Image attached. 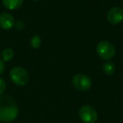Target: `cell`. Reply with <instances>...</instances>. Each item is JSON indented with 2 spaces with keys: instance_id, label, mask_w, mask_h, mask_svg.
<instances>
[{
  "instance_id": "obj_1",
  "label": "cell",
  "mask_w": 123,
  "mask_h": 123,
  "mask_svg": "<svg viewBox=\"0 0 123 123\" xmlns=\"http://www.w3.org/2000/svg\"><path fill=\"white\" fill-rule=\"evenodd\" d=\"M18 114V105L13 98L6 94H0V121H13L17 118Z\"/></svg>"
},
{
  "instance_id": "obj_2",
  "label": "cell",
  "mask_w": 123,
  "mask_h": 123,
  "mask_svg": "<svg viewBox=\"0 0 123 123\" xmlns=\"http://www.w3.org/2000/svg\"><path fill=\"white\" fill-rule=\"evenodd\" d=\"M10 79L16 85L25 86L30 80V76L27 71L21 67H15L10 71Z\"/></svg>"
},
{
  "instance_id": "obj_3",
  "label": "cell",
  "mask_w": 123,
  "mask_h": 123,
  "mask_svg": "<svg viewBox=\"0 0 123 123\" xmlns=\"http://www.w3.org/2000/svg\"><path fill=\"white\" fill-rule=\"evenodd\" d=\"M96 51L99 57L104 60H110L116 54V48L109 41H101L97 45Z\"/></svg>"
},
{
  "instance_id": "obj_4",
  "label": "cell",
  "mask_w": 123,
  "mask_h": 123,
  "mask_svg": "<svg viewBox=\"0 0 123 123\" xmlns=\"http://www.w3.org/2000/svg\"><path fill=\"white\" fill-rule=\"evenodd\" d=\"M79 115L84 123H95L98 120L97 111L90 105H83L79 109Z\"/></svg>"
},
{
  "instance_id": "obj_5",
  "label": "cell",
  "mask_w": 123,
  "mask_h": 123,
  "mask_svg": "<svg viewBox=\"0 0 123 123\" xmlns=\"http://www.w3.org/2000/svg\"><path fill=\"white\" fill-rule=\"evenodd\" d=\"M72 83L74 88L80 91H86L92 86V81L90 78L82 74L74 75L72 79Z\"/></svg>"
},
{
  "instance_id": "obj_6",
  "label": "cell",
  "mask_w": 123,
  "mask_h": 123,
  "mask_svg": "<svg viewBox=\"0 0 123 123\" xmlns=\"http://www.w3.org/2000/svg\"><path fill=\"white\" fill-rule=\"evenodd\" d=\"M123 19V9L120 7H113L107 13V20L110 24L118 25Z\"/></svg>"
},
{
  "instance_id": "obj_7",
  "label": "cell",
  "mask_w": 123,
  "mask_h": 123,
  "mask_svg": "<svg viewBox=\"0 0 123 123\" xmlns=\"http://www.w3.org/2000/svg\"><path fill=\"white\" fill-rule=\"evenodd\" d=\"M14 25V19L9 13H2L0 14V26L4 30H9Z\"/></svg>"
},
{
  "instance_id": "obj_8",
  "label": "cell",
  "mask_w": 123,
  "mask_h": 123,
  "mask_svg": "<svg viewBox=\"0 0 123 123\" xmlns=\"http://www.w3.org/2000/svg\"><path fill=\"white\" fill-rule=\"evenodd\" d=\"M2 2L6 9L9 10H14L21 7L24 0H2Z\"/></svg>"
},
{
  "instance_id": "obj_9",
  "label": "cell",
  "mask_w": 123,
  "mask_h": 123,
  "mask_svg": "<svg viewBox=\"0 0 123 123\" xmlns=\"http://www.w3.org/2000/svg\"><path fill=\"white\" fill-rule=\"evenodd\" d=\"M103 70L106 75H112L116 71V67L111 62H106L103 66Z\"/></svg>"
},
{
  "instance_id": "obj_10",
  "label": "cell",
  "mask_w": 123,
  "mask_h": 123,
  "mask_svg": "<svg viewBox=\"0 0 123 123\" xmlns=\"http://www.w3.org/2000/svg\"><path fill=\"white\" fill-rule=\"evenodd\" d=\"M14 52L11 48H6L2 52V58L3 61L4 62H9L14 57Z\"/></svg>"
},
{
  "instance_id": "obj_11",
  "label": "cell",
  "mask_w": 123,
  "mask_h": 123,
  "mask_svg": "<svg viewBox=\"0 0 123 123\" xmlns=\"http://www.w3.org/2000/svg\"><path fill=\"white\" fill-rule=\"evenodd\" d=\"M41 45V40L39 36H34L31 40V46L34 49H38Z\"/></svg>"
},
{
  "instance_id": "obj_12",
  "label": "cell",
  "mask_w": 123,
  "mask_h": 123,
  "mask_svg": "<svg viewBox=\"0 0 123 123\" xmlns=\"http://www.w3.org/2000/svg\"><path fill=\"white\" fill-rule=\"evenodd\" d=\"M6 89V83L3 79L0 78V94H2L5 91Z\"/></svg>"
},
{
  "instance_id": "obj_13",
  "label": "cell",
  "mask_w": 123,
  "mask_h": 123,
  "mask_svg": "<svg viewBox=\"0 0 123 123\" xmlns=\"http://www.w3.org/2000/svg\"><path fill=\"white\" fill-rule=\"evenodd\" d=\"M14 26H15L16 29L19 30V31H22V30L25 28V24H24V22H23V21L19 20V21H17L15 24H14Z\"/></svg>"
},
{
  "instance_id": "obj_14",
  "label": "cell",
  "mask_w": 123,
  "mask_h": 123,
  "mask_svg": "<svg viewBox=\"0 0 123 123\" xmlns=\"http://www.w3.org/2000/svg\"><path fill=\"white\" fill-rule=\"evenodd\" d=\"M4 61L3 60H1L0 59V75L4 73Z\"/></svg>"
},
{
  "instance_id": "obj_15",
  "label": "cell",
  "mask_w": 123,
  "mask_h": 123,
  "mask_svg": "<svg viewBox=\"0 0 123 123\" xmlns=\"http://www.w3.org/2000/svg\"><path fill=\"white\" fill-rule=\"evenodd\" d=\"M32 1H38V0H32Z\"/></svg>"
}]
</instances>
